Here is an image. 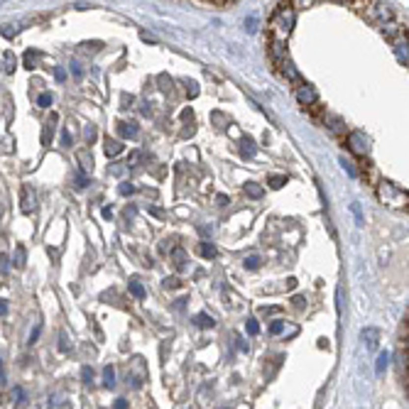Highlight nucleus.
<instances>
[{
    "instance_id": "1",
    "label": "nucleus",
    "mask_w": 409,
    "mask_h": 409,
    "mask_svg": "<svg viewBox=\"0 0 409 409\" xmlns=\"http://www.w3.org/2000/svg\"><path fill=\"white\" fill-rule=\"evenodd\" d=\"M297 22V10L292 5V0H279V5L274 7L272 17H270V39H282L287 42L292 29Z\"/></svg>"
},
{
    "instance_id": "2",
    "label": "nucleus",
    "mask_w": 409,
    "mask_h": 409,
    "mask_svg": "<svg viewBox=\"0 0 409 409\" xmlns=\"http://www.w3.org/2000/svg\"><path fill=\"white\" fill-rule=\"evenodd\" d=\"M378 199L385 206H392V208H407V191H402L392 182H380L378 184Z\"/></svg>"
},
{
    "instance_id": "3",
    "label": "nucleus",
    "mask_w": 409,
    "mask_h": 409,
    "mask_svg": "<svg viewBox=\"0 0 409 409\" xmlns=\"http://www.w3.org/2000/svg\"><path fill=\"white\" fill-rule=\"evenodd\" d=\"M346 145H348V150H351L353 155H358V157H365V155L370 152L365 135H363V133H358V130L348 133V137H346Z\"/></svg>"
},
{
    "instance_id": "4",
    "label": "nucleus",
    "mask_w": 409,
    "mask_h": 409,
    "mask_svg": "<svg viewBox=\"0 0 409 409\" xmlns=\"http://www.w3.org/2000/svg\"><path fill=\"white\" fill-rule=\"evenodd\" d=\"M267 52H270V59H272L274 66H279L284 59H289V56H287V42H282V39H270Z\"/></svg>"
},
{
    "instance_id": "5",
    "label": "nucleus",
    "mask_w": 409,
    "mask_h": 409,
    "mask_svg": "<svg viewBox=\"0 0 409 409\" xmlns=\"http://www.w3.org/2000/svg\"><path fill=\"white\" fill-rule=\"evenodd\" d=\"M297 101H299L304 108H311V106H316V103H319V96H316V91H314L311 86L301 83V86L297 88Z\"/></svg>"
},
{
    "instance_id": "6",
    "label": "nucleus",
    "mask_w": 409,
    "mask_h": 409,
    "mask_svg": "<svg viewBox=\"0 0 409 409\" xmlns=\"http://www.w3.org/2000/svg\"><path fill=\"white\" fill-rule=\"evenodd\" d=\"M324 123H326V128H328L333 135H346V133H348V128H346L343 118H338V115L326 113V115H324Z\"/></svg>"
},
{
    "instance_id": "7",
    "label": "nucleus",
    "mask_w": 409,
    "mask_h": 409,
    "mask_svg": "<svg viewBox=\"0 0 409 409\" xmlns=\"http://www.w3.org/2000/svg\"><path fill=\"white\" fill-rule=\"evenodd\" d=\"M20 208H22V213H32V208H34V194H32L29 187H22V194H20Z\"/></svg>"
},
{
    "instance_id": "8",
    "label": "nucleus",
    "mask_w": 409,
    "mask_h": 409,
    "mask_svg": "<svg viewBox=\"0 0 409 409\" xmlns=\"http://www.w3.org/2000/svg\"><path fill=\"white\" fill-rule=\"evenodd\" d=\"M277 69H282V76H284L287 81H292V83H297V81L301 79V76H299V71L294 69V64H292L289 59H284V61H282L279 66H277Z\"/></svg>"
},
{
    "instance_id": "9",
    "label": "nucleus",
    "mask_w": 409,
    "mask_h": 409,
    "mask_svg": "<svg viewBox=\"0 0 409 409\" xmlns=\"http://www.w3.org/2000/svg\"><path fill=\"white\" fill-rule=\"evenodd\" d=\"M118 133H120L123 137L135 140V137H137V125H135V123H118Z\"/></svg>"
},
{
    "instance_id": "10",
    "label": "nucleus",
    "mask_w": 409,
    "mask_h": 409,
    "mask_svg": "<svg viewBox=\"0 0 409 409\" xmlns=\"http://www.w3.org/2000/svg\"><path fill=\"white\" fill-rule=\"evenodd\" d=\"M25 262H27V250H25L22 245H17V247H15V255H12V265H15V270H22Z\"/></svg>"
},
{
    "instance_id": "11",
    "label": "nucleus",
    "mask_w": 409,
    "mask_h": 409,
    "mask_svg": "<svg viewBox=\"0 0 409 409\" xmlns=\"http://www.w3.org/2000/svg\"><path fill=\"white\" fill-rule=\"evenodd\" d=\"M120 152H123V142L108 137V140H106V155H108V157H118Z\"/></svg>"
},
{
    "instance_id": "12",
    "label": "nucleus",
    "mask_w": 409,
    "mask_h": 409,
    "mask_svg": "<svg viewBox=\"0 0 409 409\" xmlns=\"http://www.w3.org/2000/svg\"><path fill=\"white\" fill-rule=\"evenodd\" d=\"M76 157H79V162H81V172H91V169H93V157H91L88 150H81Z\"/></svg>"
},
{
    "instance_id": "13",
    "label": "nucleus",
    "mask_w": 409,
    "mask_h": 409,
    "mask_svg": "<svg viewBox=\"0 0 409 409\" xmlns=\"http://www.w3.org/2000/svg\"><path fill=\"white\" fill-rule=\"evenodd\" d=\"M363 341H365L370 348H375L378 341H380V331H378V328H365V331H363Z\"/></svg>"
},
{
    "instance_id": "14",
    "label": "nucleus",
    "mask_w": 409,
    "mask_h": 409,
    "mask_svg": "<svg viewBox=\"0 0 409 409\" xmlns=\"http://www.w3.org/2000/svg\"><path fill=\"white\" fill-rule=\"evenodd\" d=\"M240 152H243V157H247V160L255 157V152H257L255 140H252V137H243V150H240Z\"/></svg>"
},
{
    "instance_id": "15",
    "label": "nucleus",
    "mask_w": 409,
    "mask_h": 409,
    "mask_svg": "<svg viewBox=\"0 0 409 409\" xmlns=\"http://www.w3.org/2000/svg\"><path fill=\"white\" fill-rule=\"evenodd\" d=\"M287 324H289V321H282V319L272 321V324H270V333H272V336H287Z\"/></svg>"
},
{
    "instance_id": "16",
    "label": "nucleus",
    "mask_w": 409,
    "mask_h": 409,
    "mask_svg": "<svg viewBox=\"0 0 409 409\" xmlns=\"http://www.w3.org/2000/svg\"><path fill=\"white\" fill-rule=\"evenodd\" d=\"M194 324H196L199 328H213V326H216L213 316H208V314H196V316H194Z\"/></svg>"
},
{
    "instance_id": "17",
    "label": "nucleus",
    "mask_w": 409,
    "mask_h": 409,
    "mask_svg": "<svg viewBox=\"0 0 409 409\" xmlns=\"http://www.w3.org/2000/svg\"><path fill=\"white\" fill-rule=\"evenodd\" d=\"M245 194H247L250 199H262V194H265V191H262V187H260V184L247 182V184H245Z\"/></svg>"
},
{
    "instance_id": "18",
    "label": "nucleus",
    "mask_w": 409,
    "mask_h": 409,
    "mask_svg": "<svg viewBox=\"0 0 409 409\" xmlns=\"http://www.w3.org/2000/svg\"><path fill=\"white\" fill-rule=\"evenodd\" d=\"M103 385L106 387H115V370H113V365L103 368Z\"/></svg>"
},
{
    "instance_id": "19",
    "label": "nucleus",
    "mask_w": 409,
    "mask_h": 409,
    "mask_svg": "<svg viewBox=\"0 0 409 409\" xmlns=\"http://www.w3.org/2000/svg\"><path fill=\"white\" fill-rule=\"evenodd\" d=\"M387 363H390V355H387V353L382 351V353L378 355V365H375V373H378V375H382V373L387 370Z\"/></svg>"
},
{
    "instance_id": "20",
    "label": "nucleus",
    "mask_w": 409,
    "mask_h": 409,
    "mask_svg": "<svg viewBox=\"0 0 409 409\" xmlns=\"http://www.w3.org/2000/svg\"><path fill=\"white\" fill-rule=\"evenodd\" d=\"M267 184H270L272 189H282V187L287 184V177H284V174H272V177L267 179Z\"/></svg>"
},
{
    "instance_id": "21",
    "label": "nucleus",
    "mask_w": 409,
    "mask_h": 409,
    "mask_svg": "<svg viewBox=\"0 0 409 409\" xmlns=\"http://www.w3.org/2000/svg\"><path fill=\"white\" fill-rule=\"evenodd\" d=\"M247 270H257L260 265H262V257L260 255H250V257H245V262H243Z\"/></svg>"
},
{
    "instance_id": "22",
    "label": "nucleus",
    "mask_w": 409,
    "mask_h": 409,
    "mask_svg": "<svg viewBox=\"0 0 409 409\" xmlns=\"http://www.w3.org/2000/svg\"><path fill=\"white\" fill-rule=\"evenodd\" d=\"M130 294H133L135 299H145V287H142L140 282H130Z\"/></svg>"
},
{
    "instance_id": "23",
    "label": "nucleus",
    "mask_w": 409,
    "mask_h": 409,
    "mask_svg": "<svg viewBox=\"0 0 409 409\" xmlns=\"http://www.w3.org/2000/svg\"><path fill=\"white\" fill-rule=\"evenodd\" d=\"M12 400H15V405H17V407H22V405H25V400H27L25 390H22V387H12Z\"/></svg>"
},
{
    "instance_id": "24",
    "label": "nucleus",
    "mask_w": 409,
    "mask_h": 409,
    "mask_svg": "<svg viewBox=\"0 0 409 409\" xmlns=\"http://www.w3.org/2000/svg\"><path fill=\"white\" fill-rule=\"evenodd\" d=\"M201 255H204L206 260H213V257L218 255V250H216L211 243H201Z\"/></svg>"
},
{
    "instance_id": "25",
    "label": "nucleus",
    "mask_w": 409,
    "mask_h": 409,
    "mask_svg": "<svg viewBox=\"0 0 409 409\" xmlns=\"http://www.w3.org/2000/svg\"><path fill=\"white\" fill-rule=\"evenodd\" d=\"M74 184H76V189H79V191H81V189H86V184H88L86 174H83V172H76V177H74Z\"/></svg>"
},
{
    "instance_id": "26",
    "label": "nucleus",
    "mask_w": 409,
    "mask_h": 409,
    "mask_svg": "<svg viewBox=\"0 0 409 409\" xmlns=\"http://www.w3.org/2000/svg\"><path fill=\"white\" fill-rule=\"evenodd\" d=\"M118 191H120V196H130V194H135V184H130V182H123Z\"/></svg>"
},
{
    "instance_id": "27",
    "label": "nucleus",
    "mask_w": 409,
    "mask_h": 409,
    "mask_svg": "<svg viewBox=\"0 0 409 409\" xmlns=\"http://www.w3.org/2000/svg\"><path fill=\"white\" fill-rule=\"evenodd\" d=\"M245 29H247V32H257V15H250V17L245 20Z\"/></svg>"
},
{
    "instance_id": "28",
    "label": "nucleus",
    "mask_w": 409,
    "mask_h": 409,
    "mask_svg": "<svg viewBox=\"0 0 409 409\" xmlns=\"http://www.w3.org/2000/svg\"><path fill=\"white\" fill-rule=\"evenodd\" d=\"M316 0H292V5H294V10H306V7H311Z\"/></svg>"
},
{
    "instance_id": "29",
    "label": "nucleus",
    "mask_w": 409,
    "mask_h": 409,
    "mask_svg": "<svg viewBox=\"0 0 409 409\" xmlns=\"http://www.w3.org/2000/svg\"><path fill=\"white\" fill-rule=\"evenodd\" d=\"M172 257L177 260V267L182 270V267H184V250H182V247H177V250L172 252Z\"/></svg>"
},
{
    "instance_id": "30",
    "label": "nucleus",
    "mask_w": 409,
    "mask_h": 409,
    "mask_svg": "<svg viewBox=\"0 0 409 409\" xmlns=\"http://www.w3.org/2000/svg\"><path fill=\"white\" fill-rule=\"evenodd\" d=\"M247 333H250V336H257V333H260V326H257L255 319H247Z\"/></svg>"
},
{
    "instance_id": "31",
    "label": "nucleus",
    "mask_w": 409,
    "mask_h": 409,
    "mask_svg": "<svg viewBox=\"0 0 409 409\" xmlns=\"http://www.w3.org/2000/svg\"><path fill=\"white\" fill-rule=\"evenodd\" d=\"M83 135H86V140H88V142H93V140H96V137H98V130H96V128H93V125H88V128H86V133H83Z\"/></svg>"
},
{
    "instance_id": "32",
    "label": "nucleus",
    "mask_w": 409,
    "mask_h": 409,
    "mask_svg": "<svg viewBox=\"0 0 409 409\" xmlns=\"http://www.w3.org/2000/svg\"><path fill=\"white\" fill-rule=\"evenodd\" d=\"M81 378H83V382H86V385H91V380H93V370L86 365V368L81 370Z\"/></svg>"
},
{
    "instance_id": "33",
    "label": "nucleus",
    "mask_w": 409,
    "mask_h": 409,
    "mask_svg": "<svg viewBox=\"0 0 409 409\" xmlns=\"http://www.w3.org/2000/svg\"><path fill=\"white\" fill-rule=\"evenodd\" d=\"M12 69H15V56L7 52L5 54V71H12Z\"/></svg>"
},
{
    "instance_id": "34",
    "label": "nucleus",
    "mask_w": 409,
    "mask_h": 409,
    "mask_svg": "<svg viewBox=\"0 0 409 409\" xmlns=\"http://www.w3.org/2000/svg\"><path fill=\"white\" fill-rule=\"evenodd\" d=\"M37 103H39L42 108H47V106H52V96H49V93H42V96L37 98Z\"/></svg>"
},
{
    "instance_id": "35",
    "label": "nucleus",
    "mask_w": 409,
    "mask_h": 409,
    "mask_svg": "<svg viewBox=\"0 0 409 409\" xmlns=\"http://www.w3.org/2000/svg\"><path fill=\"white\" fill-rule=\"evenodd\" d=\"M164 287H167V289H177V287H179V279H177V277H167V279H164Z\"/></svg>"
},
{
    "instance_id": "36",
    "label": "nucleus",
    "mask_w": 409,
    "mask_h": 409,
    "mask_svg": "<svg viewBox=\"0 0 409 409\" xmlns=\"http://www.w3.org/2000/svg\"><path fill=\"white\" fill-rule=\"evenodd\" d=\"M341 164H343V167H346V172H348V174H351V177H358V172H355V167H353V164H351V162H346V160H341Z\"/></svg>"
},
{
    "instance_id": "37",
    "label": "nucleus",
    "mask_w": 409,
    "mask_h": 409,
    "mask_svg": "<svg viewBox=\"0 0 409 409\" xmlns=\"http://www.w3.org/2000/svg\"><path fill=\"white\" fill-rule=\"evenodd\" d=\"M292 304H294L297 309H304V306H306V299H304V297H294V299H292Z\"/></svg>"
},
{
    "instance_id": "38",
    "label": "nucleus",
    "mask_w": 409,
    "mask_h": 409,
    "mask_svg": "<svg viewBox=\"0 0 409 409\" xmlns=\"http://www.w3.org/2000/svg\"><path fill=\"white\" fill-rule=\"evenodd\" d=\"M147 211H150V213H152L155 218H164V211H162V208H155V206H150Z\"/></svg>"
},
{
    "instance_id": "39",
    "label": "nucleus",
    "mask_w": 409,
    "mask_h": 409,
    "mask_svg": "<svg viewBox=\"0 0 409 409\" xmlns=\"http://www.w3.org/2000/svg\"><path fill=\"white\" fill-rule=\"evenodd\" d=\"M262 314H265V316H272V314H279V306H265V309H262Z\"/></svg>"
},
{
    "instance_id": "40",
    "label": "nucleus",
    "mask_w": 409,
    "mask_h": 409,
    "mask_svg": "<svg viewBox=\"0 0 409 409\" xmlns=\"http://www.w3.org/2000/svg\"><path fill=\"white\" fill-rule=\"evenodd\" d=\"M0 32H2V37H12V34L17 32V29H15V27H2Z\"/></svg>"
},
{
    "instance_id": "41",
    "label": "nucleus",
    "mask_w": 409,
    "mask_h": 409,
    "mask_svg": "<svg viewBox=\"0 0 409 409\" xmlns=\"http://www.w3.org/2000/svg\"><path fill=\"white\" fill-rule=\"evenodd\" d=\"M71 69H74V76H76V79H81V76H83V71H81V66H79L76 61L71 64Z\"/></svg>"
},
{
    "instance_id": "42",
    "label": "nucleus",
    "mask_w": 409,
    "mask_h": 409,
    "mask_svg": "<svg viewBox=\"0 0 409 409\" xmlns=\"http://www.w3.org/2000/svg\"><path fill=\"white\" fill-rule=\"evenodd\" d=\"M61 145H64V147H71V135H69V133L61 135Z\"/></svg>"
},
{
    "instance_id": "43",
    "label": "nucleus",
    "mask_w": 409,
    "mask_h": 409,
    "mask_svg": "<svg viewBox=\"0 0 409 409\" xmlns=\"http://www.w3.org/2000/svg\"><path fill=\"white\" fill-rule=\"evenodd\" d=\"M113 409H128V400H115Z\"/></svg>"
},
{
    "instance_id": "44",
    "label": "nucleus",
    "mask_w": 409,
    "mask_h": 409,
    "mask_svg": "<svg viewBox=\"0 0 409 409\" xmlns=\"http://www.w3.org/2000/svg\"><path fill=\"white\" fill-rule=\"evenodd\" d=\"M7 270V255H0V272Z\"/></svg>"
},
{
    "instance_id": "45",
    "label": "nucleus",
    "mask_w": 409,
    "mask_h": 409,
    "mask_svg": "<svg viewBox=\"0 0 409 409\" xmlns=\"http://www.w3.org/2000/svg\"><path fill=\"white\" fill-rule=\"evenodd\" d=\"M5 314H7V301L0 299V316H5Z\"/></svg>"
},
{
    "instance_id": "46",
    "label": "nucleus",
    "mask_w": 409,
    "mask_h": 409,
    "mask_svg": "<svg viewBox=\"0 0 409 409\" xmlns=\"http://www.w3.org/2000/svg\"><path fill=\"white\" fill-rule=\"evenodd\" d=\"M137 160H140V152H133V155H130V160H128V164H135Z\"/></svg>"
},
{
    "instance_id": "47",
    "label": "nucleus",
    "mask_w": 409,
    "mask_h": 409,
    "mask_svg": "<svg viewBox=\"0 0 409 409\" xmlns=\"http://www.w3.org/2000/svg\"><path fill=\"white\" fill-rule=\"evenodd\" d=\"M216 201H218V204H228V196H225V194H218Z\"/></svg>"
},
{
    "instance_id": "48",
    "label": "nucleus",
    "mask_w": 409,
    "mask_h": 409,
    "mask_svg": "<svg viewBox=\"0 0 409 409\" xmlns=\"http://www.w3.org/2000/svg\"><path fill=\"white\" fill-rule=\"evenodd\" d=\"M199 230H201V235H211V225H201Z\"/></svg>"
},
{
    "instance_id": "49",
    "label": "nucleus",
    "mask_w": 409,
    "mask_h": 409,
    "mask_svg": "<svg viewBox=\"0 0 409 409\" xmlns=\"http://www.w3.org/2000/svg\"><path fill=\"white\" fill-rule=\"evenodd\" d=\"M64 79H66V74L61 69H56V81H64Z\"/></svg>"
},
{
    "instance_id": "50",
    "label": "nucleus",
    "mask_w": 409,
    "mask_h": 409,
    "mask_svg": "<svg viewBox=\"0 0 409 409\" xmlns=\"http://www.w3.org/2000/svg\"><path fill=\"white\" fill-rule=\"evenodd\" d=\"M110 216H113V208L106 206V208H103V218H110Z\"/></svg>"
},
{
    "instance_id": "51",
    "label": "nucleus",
    "mask_w": 409,
    "mask_h": 409,
    "mask_svg": "<svg viewBox=\"0 0 409 409\" xmlns=\"http://www.w3.org/2000/svg\"><path fill=\"white\" fill-rule=\"evenodd\" d=\"M297 287V279H287V289H294Z\"/></svg>"
},
{
    "instance_id": "52",
    "label": "nucleus",
    "mask_w": 409,
    "mask_h": 409,
    "mask_svg": "<svg viewBox=\"0 0 409 409\" xmlns=\"http://www.w3.org/2000/svg\"><path fill=\"white\" fill-rule=\"evenodd\" d=\"M238 348H240V351H247V346H245V341H243V338H238Z\"/></svg>"
},
{
    "instance_id": "53",
    "label": "nucleus",
    "mask_w": 409,
    "mask_h": 409,
    "mask_svg": "<svg viewBox=\"0 0 409 409\" xmlns=\"http://www.w3.org/2000/svg\"><path fill=\"white\" fill-rule=\"evenodd\" d=\"M333 2H341V5H351L353 0H333Z\"/></svg>"
},
{
    "instance_id": "54",
    "label": "nucleus",
    "mask_w": 409,
    "mask_h": 409,
    "mask_svg": "<svg viewBox=\"0 0 409 409\" xmlns=\"http://www.w3.org/2000/svg\"><path fill=\"white\" fill-rule=\"evenodd\" d=\"M152 409H157V407H152Z\"/></svg>"
}]
</instances>
